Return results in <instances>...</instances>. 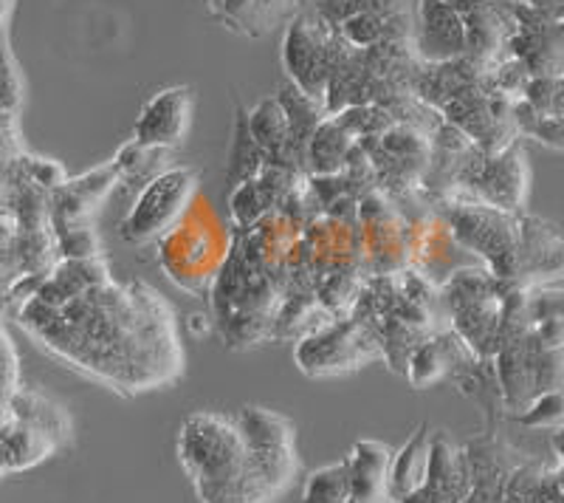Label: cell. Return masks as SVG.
I'll return each mask as SVG.
<instances>
[{"instance_id": "8", "label": "cell", "mask_w": 564, "mask_h": 503, "mask_svg": "<svg viewBox=\"0 0 564 503\" xmlns=\"http://www.w3.org/2000/svg\"><path fill=\"white\" fill-rule=\"evenodd\" d=\"M430 427L421 425L415 436H412L401 450H395V459H392L390 470L392 503H401L404 497L415 495L417 490L426 486V478H430Z\"/></svg>"}, {"instance_id": "2", "label": "cell", "mask_w": 564, "mask_h": 503, "mask_svg": "<svg viewBox=\"0 0 564 503\" xmlns=\"http://www.w3.org/2000/svg\"><path fill=\"white\" fill-rule=\"evenodd\" d=\"M195 193H198V173L193 168H173L153 175L124 218L122 238L128 244H148L161 238L189 213Z\"/></svg>"}, {"instance_id": "10", "label": "cell", "mask_w": 564, "mask_h": 503, "mask_svg": "<svg viewBox=\"0 0 564 503\" xmlns=\"http://www.w3.org/2000/svg\"><path fill=\"white\" fill-rule=\"evenodd\" d=\"M352 128L341 117H330L319 125L308 145V159L319 173H336L352 145Z\"/></svg>"}, {"instance_id": "4", "label": "cell", "mask_w": 564, "mask_h": 503, "mask_svg": "<svg viewBox=\"0 0 564 503\" xmlns=\"http://www.w3.org/2000/svg\"><path fill=\"white\" fill-rule=\"evenodd\" d=\"M189 114H193V90L184 85L159 90L135 119L133 142L153 150L178 148L189 128Z\"/></svg>"}, {"instance_id": "7", "label": "cell", "mask_w": 564, "mask_h": 503, "mask_svg": "<svg viewBox=\"0 0 564 503\" xmlns=\"http://www.w3.org/2000/svg\"><path fill=\"white\" fill-rule=\"evenodd\" d=\"M482 184L491 193L497 210H520L525 204L528 164L520 145H511L497 159L488 162L486 173H482Z\"/></svg>"}, {"instance_id": "14", "label": "cell", "mask_w": 564, "mask_h": 503, "mask_svg": "<svg viewBox=\"0 0 564 503\" xmlns=\"http://www.w3.org/2000/svg\"><path fill=\"white\" fill-rule=\"evenodd\" d=\"M517 419L525 427H564V387L539 394Z\"/></svg>"}, {"instance_id": "13", "label": "cell", "mask_w": 564, "mask_h": 503, "mask_svg": "<svg viewBox=\"0 0 564 503\" xmlns=\"http://www.w3.org/2000/svg\"><path fill=\"white\" fill-rule=\"evenodd\" d=\"M547 467L542 461H522L506 484V503H542Z\"/></svg>"}, {"instance_id": "9", "label": "cell", "mask_w": 564, "mask_h": 503, "mask_svg": "<svg viewBox=\"0 0 564 503\" xmlns=\"http://www.w3.org/2000/svg\"><path fill=\"white\" fill-rule=\"evenodd\" d=\"M235 425H238L249 450H285V447H296L294 421L285 419L282 414H274L269 407H243L235 416Z\"/></svg>"}, {"instance_id": "12", "label": "cell", "mask_w": 564, "mask_h": 503, "mask_svg": "<svg viewBox=\"0 0 564 503\" xmlns=\"http://www.w3.org/2000/svg\"><path fill=\"white\" fill-rule=\"evenodd\" d=\"M352 481L347 459L314 470L302 486V503H350Z\"/></svg>"}, {"instance_id": "1", "label": "cell", "mask_w": 564, "mask_h": 503, "mask_svg": "<svg viewBox=\"0 0 564 503\" xmlns=\"http://www.w3.org/2000/svg\"><path fill=\"white\" fill-rule=\"evenodd\" d=\"M178 459L200 503H274L276 495L251 467L249 447L235 419L218 414L186 416Z\"/></svg>"}, {"instance_id": "3", "label": "cell", "mask_w": 564, "mask_h": 503, "mask_svg": "<svg viewBox=\"0 0 564 503\" xmlns=\"http://www.w3.org/2000/svg\"><path fill=\"white\" fill-rule=\"evenodd\" d=\"M381 354V342L372 340L361 323H330L296 345V365L308 376H334L361 368Z\"/></svg>"}, {"instance_id": "11", "label": "cell", "mask_w": 564, "mask_h": 503, "mask_svg": "<svg viewBox=\"0 0 564 503\" xmlns=\"http://www.w3.org/2000/svg\"><path fill=\"white\" fill-rule=\"evenodd\" d=\"M249 128L251 136L257 139V145L265 150V153L282 156L285 150H291V125L289 114L282 108V103L276 97L263 99L249 114Z\"/></svg>"}, {"instance_id": "6", "label": "cell", "mask_w": 564, "mask_h": 503, "mask_svg": "<svg viewBox=\"0 0 564 503\" xmlns=\"http://www.w3.org/2000/svg\"><path fill=\"white\" fill-rule=\"evenodd\" d=\"M426 486L441 492L446 503H466V497L471 495V470H468L466 450L452 445L443 430L432 436Z\"/></svg>"}, {"instance_id": "5", "label": "cell", "mask_w": 564, "mask_h": 503, "mask_svg": "<svg viewBox=\"0 0 564 503\" xmlns=\"http://www.w3.org/2000/svg\"><path fill=\"white\" fill-rule=\"evenodd\" d=\"M395 450L384 441L359 439L352 445L347 464H350L352 497L359 503H392L390 497V470Z\"/></svg>"}, {"instance_id": "15", "label": "cell", "mask_w": 564, "mask_h": 503, "mask_svg": "<svg viewBox=\"0 0 564 503\" xmlns=\"http://www.w3.org/2000/svg\"><path fill=\"white\" fill-rule=\"evenodd\" d=\"M350 503H359V501H350Z\"/></svg>"}]
</instances>
